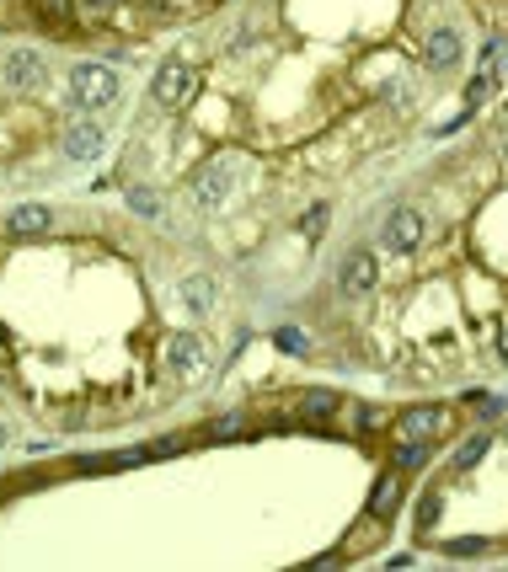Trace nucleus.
I'll list each match as a JSON object with an SVG mask.
<instances>
[{
    "label": "nucleus",
    "mask_w": 508,
    "mask_h": 572,
    "mask_svg": "<svg viewBox=\"0 0 508 572\" xmlns=\"http://www.w3.org/2000/svg\"><path fill=\"white\" fill-rule=\"evenodd\" d=\"M118 70L113 64H75L70 70V102L75 108H108L118 97Z\"/></svg>",
    "instance_id": "nucleus-1"
},
{
    "label": "nucleus",
    "mask_w": 508,
    "mask_h": 572,
    "mask_svg": "<svg viewBox=\"0 0 508 572\" xmlns=\"http://www.w3.org/2000/svg\"><path fill=\"white\" fill-rule=\"evenodd\" d=\"M193 91H198V75L187 70V64H161L156 70V102L161 108H182V102H193Z\"/></svg>",
    "instance_id": "nucleus-2"
},
{
    "label": "nucleus",
    "mask_w": 508,
    "mask_h": 572,
    "mask_svg": "<svg viewBox=\"0 0 508 572\" xmlns=\"http://www.w3.org/2000/svg\"><path fill=\"white\" fill-rule=\"evenodd\" d=\"M0 81H5L11 91H33V86H43V54H33V49H11L5 64H0Z\"/></svg>",
    "instance_id": "nucleus-3"
},
{
    "label": "nucleus",
    "mask_w": 508,
    "mask_h": 572,
    "mask_svg": "<svg viewBox=\"0 0 508 572\" xmlns=\"http://www.w3.org/2000/svg\"><path fill=\"white\" fill-rule=\"evenodd\" d=\"M375 273H380V262H375V252H353L348 262H342V273H338V284L348 300H364L369 289H375Z\"/></svg>",
    "instance_id": "nucleus-4"
},
{
    "label": "nucleus",
    "mask_w": 508,
    "mask_h": 572,
    "mask_svg": "<svg viewBox=\"0 0 508 572\" xmlns=\"http://www.w3.org/2000/svg\"><path fill=\"white\" fill-rule=\"evenodd\" d=\"M417 241H423V214H417V209H396L391 220H386V252H391V257H407Z\"/></svg>",
    "instance_id": "nucleus-5"
},
{
    "label": "nucleus",
    "mask_w": 508,
    "mask_h": 572,
    "mask_svg": "<svg viewBox=\"0 0 508 572\" xmlns=\"http://www.w3.org/2000/svg\"><path fill=\"white\" fill-rule=\"evenodd\" d=\"M439 428H445V412H439V406H412V412H401V423H396L401 439H428V434H439Z\"/></svg>",
    "instance_id": "nucleus-6"
},
{
    "label": "nucleus",
    "mask_w": 508,
    "mask_h": 572,
    "mask_svg": "<svg viewBox=\"0 0 508 572\" xmlns=\"http://www.w3.org/2000/svg\"><path fill=\"white\" fill-rule=\"evenodd\" d=\"M49 225H54V209H49V204H22V209H11V220H5L11 235H43Z\"/></svg>",
    "instance_id": "nucleus-7"
},
{
    "label": "nucleus",
    "mask_w": 508,
    "mask_h": 572,
    "mask_svg": "<svg viewBox=\"0 0 508 572\" xmlns=\"http://www.w3.org/2000/svg\"><path fill=\"white\" fill-rule=\"evenodd\" d=\"M64 156H70V161H91V156H102V129H97V123H75V129L64 134Z\"/></svg>",
    "instance_id": "nucleus-8"
},
{
    "label": "nucleus",
    "mask_w": 508,
    "mask_h": 572,
    "mask_svg": "<svg viewBox=\"0 0 508 572\" xmlns=\"http://www.w3.org/2000/svg\"><path fill=\"white\" fill-rule=\"evenodd\" d=\"M167 364L177 369V375H193V369L204 364V343H198L193 332H177V338H171V348H167Z\"/></svg>",
    "instance_id": "nucleus-9"
},
{
    "label": "nucleus",
    "mask_w": 508,
    "mask_h": 572,
    "mask_svg": "<svg viewBox=\"0 0 508 572\" xmlns=\"http://www.w3.org/2000/svg\"><path fill=\"white\" fill-rule=\"evenodd\" d=\"M423 59H428V70H450L455 59H460V38H455L450 27H439V33L423 43Z\"/></svg>",
    "instance_id": "nucleus-10"
},
{
    "label": "nucleus",
    "mask_w": 508,
    "mask_h": 572,
    "mask_svg": "<svg viewBox=\"0 0 508 572\" xmlns=\"http://www.w3.org/2000/svg\"><path fill=\"white\" fill-rule=\"evenodd\" d=\"M225 187H230V161H215L209 172L198 176V187H193V193H198V204L209 209V204H220V198H225Z\"/></svg>",
    "instance_id": "nucleus-11"
},
{
    "label": "nucleus",
    "mask_w": 508,
    "mask_h": 572,
    "mask_svg": "<svg viewBox=\"0 0 508 572\" xmlns=\"http://www.w3.org/2000/svg\"><path fill=\"white\" fill-rule=\"evenodd\" d=\"M396 498H401V476H386V481H375V492H369V519H391Z\"/></svg>",
    "instance_id": "nucleus-12"
},
{
    "label": "nucleus",
    "mask_w": 508,
    "mask_h": 572,
    "mask_svg": "<svg viewBox=\"0 0 508 572\" xmlns=\"http://www.w3.org/2000/svg\"><path fill=\"white\" fill-rule=\"evenodd\" d=\"M182 294H187V305H193V310H209V294H215V289H209V279H187Z\"/></svg>",
    "instance_id": "nucleus-13"
},
{
    "label": "nucleus",
    "mask_w": 508,
    "mask_h": 572,
    "mask_svg": "<svg viewBox=\"0 0 508 572\" xmlns=\"http://www.w3.org/2000/svg\"><path fill=\"white\" fill-rule=\"evenodd\" d=\"M129 209H139V214H156V209H161V198H156L150 187H129Z\"/></svg>",
    "instance_id": "nucleus-14"
},
{
    "label": "nucleus",
    "mask_w": 508,
    "mask_h": 572,
    "mask_svg": "<svg viewBox=\"0 0 508 572\" xmlns=\"http://www.w3.org/2000/svg\"><path fill=\"white\" fill-rule=\"evenodd\" d=\"M482 450H487V439H482V434H476V439H471V444H460V455H455V465H460V471H471V465H476V460H482Z\"/></svg>",
    "instance_id": "nucleus-15"
},
{
    "label": "nucleus",
    "mask_w": 508,
    "mask_h": 572,
    "mask_svg": "<svg viewBox=\"0 0 508 572\" xmlns=\"http://www.w3.org/2000/svg\"><path fill=\"white\" fill-rule=\"evenodd\" d=\"M332 406H338V396H332V391H311V396H305V412H311V417H327Z\"/></svg>",
    "instance_id": "nucleus-16"
},
{
    "label": "nucleus",
    "mask_w": 508,
    "mask_h": 572,
    "mask_svg": "<svg viewBox=\"0 0 508 572\" xmlns=\"http://www.w3.org/2000/svg\"><path fill=\"white\" fill-rule=\"evenodd\" d=\"M423 460H428V444H401V450H396V465H401V471L423 465Z\"/></svg>",
    "instance_id": "nucleus-17"
},
{
    "label": "nucleus",
    "mask_w": 508,
    "mask_h": 572,
    "mask_svg": "<svg viewBox=\"0 0 508 572\" xmlns=\"http://www.w3.org/2000/svg\"><path fill=\"white\" fill-rule=\"evenodd\" d=\"M273 343H279L283 353H305V332H294V327H279V332H273Z\"/></svg>",
    "instance_id": "nucleus-18"
},
{
    "label": "nucleus",
    "mask_w": 508,
    "mask_h": 572,
    "mask_svg": "<svg viewBox=\"0 0 508 572\" xmlns=\"http://www.w3.org/2000/svg\"><path fill=\"white\" fill-rule=\"evenodd\" d=\"M445 551H450V557H482V551H487V540H450Z\"/></svg>",
    "instance_id": "nucleus-19"
},
{
    "label": "nucleus",
    "mask_w": 508,
    "mask_h": 572,
    "mask_svg": "<svg viewBox=\"0 0 508 572\" xmlns=\"http://www.w3.org/2000/svg\"><path fill=\"white\" fill-rule=\"evenodd\" d=\"M487 91H493V81H487V75H476V81L465 86V108H476V102H482Z\"/></svg>",
    "instance_id": "nucleus-20"
},
{
    "label": "nucleus",
    "mask_w": 508,
    "mask_h": 572,
    "mask_svg": "<svg viewBox=\"0 0 508 572\" xmlns=\"http://www.w3.org/2000/svg\"><path fill=\"white\" fill-rule=\"evenodd\" d=\"M327 230V209H311V220H305V235H321Z\"/></svg>",
    "instance_id": "nucleus-21"
},
{
    "label": "nucleus",
    "mask_w": 508,
    "mask_h": 572,
    "mask_svg": "<svg viewBox=\"0 0 508 572\" xmlns=\"http://www.w3.org/2000/svg\"><path fill=\"white\" fill-rule=\"evenodd\" d=\"M43 5H49V11H54V16H59V11H64V0H43Z\"/></svg>",
    "instance_id": "nucleus-22"
},
{
    "label": "nucleus",
    "mask_w": 508,
    "mask_h": 572,
    "mask_svg": "<svg viewBox=\"0 0 508 572\" xmlns=\"http://www.w3.org/2000/svg\"><path fill=\"white\" fill-rule=\"evenodd\" d=\"M0 444H5V428H0Z\"/></svg>",
    "instance_id": "nucleus-23"
}]
</instances>
